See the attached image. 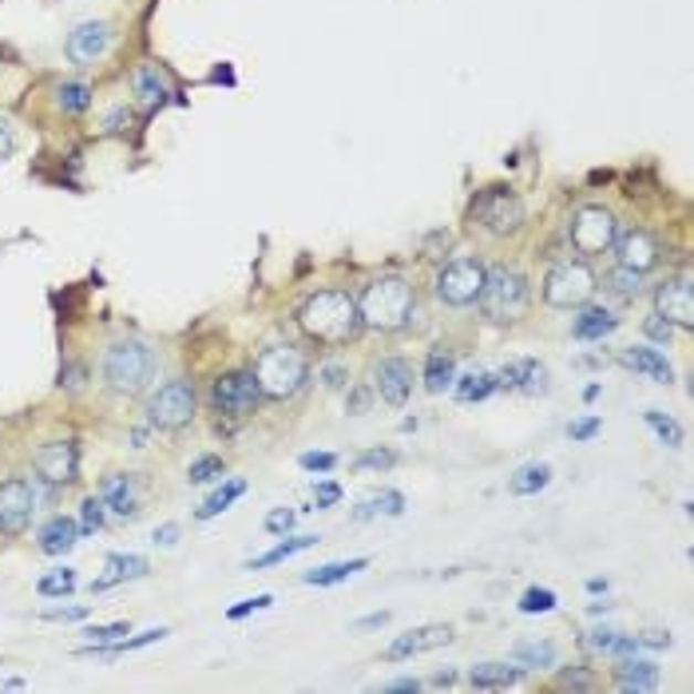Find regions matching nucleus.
<instances>
[{"label": "nucleus", "instance_id": "obj_52", "mask_svg": "<svg viewBox=\"0 0 694 694\" xmlns=\"http://www.w3.org/2000/svg\"><path fill=\"white\" fill-rule=\"evenodd\" d=\"M314 501H318V508H329V504H338V501H341V488H338L334 481L314 484Z\"/></svg>", "mask_w": 694, "mask_h": 694}, {"label": "nucleus", "instance_id": "obj_50", "mask_svg": "<svg viewBox=\"0 0 694 694\" xmlns=\"http://www.w3.org/2000/svg\"><path fill=\"white\" fill-rule=\"evenodd\" d=\"M559 686H571V691H591V686H596V679H591L588 671H576V666H571V671H564V675H559Z\"/></svg>", "mask_w": 694, "mask_h": 694}, {"label": "nucleus", "instance_id": "obj_3", "mask_svg": "<svg viewBox=\"0 0 694 694\" xmlns=\"http://www.w3.org/2000/svg\"><path fill=\"white\" fill-rule=\"evenodd\" d=\"M254 381H259L262 397H274V401H286L309 381V361L302 357V349L294 346H271L254 357Z\"/></svg>", "mask_w": 694, "mask_h": 694}, {"label": "nucleus", "instance_id": "obj_8", "mask_svg": "<svg viewBox=\"0 0 694 694\" xmlns=\"http://www.w3.org/2000/svg\"><path fill=\"white\" fill-rule=\"evenodd\" d=\"M484 262L476 259H453L437 274V298L444 306H473L481 298V286H484Z\"/></svg>", "mask_w": 694, "mask_h": 694}, {"label": "nucleus", "instance_id": "obj_43", "mask_svg": "<svg viewBox=\"0 0 694 694\" xmlns=\"http://www.w3.org/2000/svg\"><path fill=\"white\" fill-rule=\"evenodd\" d=\"M84 635H87V643H116L119 635H127V623H99V627H87Z\"/></svg>", "mask_w": 694, "mask_h": 694}, {"label": "nucleus", "instance_id": "obj_33", "mask_svg": "<svg viewBox=\"0 0 694 694\" xmlns=\"http://www.w3.org/2000/svg\"><path fill=\"white\" fill-rule=\"evenodd\" d=\"M242 492H246V481H239V476H231V481H227V484H219V488H214L211 496H207V501H203V508L194 512V516H199V520H211V516H219V512H227V508H231V504L239 501Z\"/></svg>", "mask_w": 694, "mask_h": 694}, {"label": "nucleus", "instance_id": "obj_24", "mask_svg": "<svg viewBox=\"0 0 694 694\" xmlns=\"http://www.w3.org/2000/svg\"><path fill=\"white\" fill-rule=\"evenodd\" d=\"M99 501H104V508L116 512V516H136V484H132V476H124V473L104 476V484H99Z\"/></svg>", "mask_w": 694, "mask_h": 694}, {"label": "nucleus", "instance_id": "obj_30", "mask_svg": "<svg viewBox=\"0 0 694 694\" xmlns=\"http://www.w3.org/2000/svg\"><path fill=\"white\" fill-rule=\"evenodd\" d=\"M453 381H456L453 354L433 349V354H429V361H424V389H429V393H444V389H453Z\"/></svg>", "mask_w": 694, "mask_h": 694}, {"label": "nucleus", "instance_id": "obj_56", "mask_svg": "<svg viewBox=\"0 0 694 694\" xmlns=\"http://www.w3.org/2000/svg\"><path fill=\"white\" fill-rule=\"evenodd\" d=\"M639 646H671V635H663V631H646V635H639Z\"/></svg>", "mask_w": 694, "mask_h": 694}, {"label": "nucleus", "instance_id": "obj_57", "mask_svg": "<svg viewBox=\"0 0 694 694\" xmlns=\"http://www.w3.org/2000/svg\"><path fill=\"white\" fill-rule=\"evenodd\" d=\"M124 119H127V107H116V112L107 116V132H124Z\"/></svg>", "mask_w": 694, "mask_h": 694}, {"label": "nucleus", "instance_id": "obj_32", "mask_svg": "<svg viewBox=\"0 0 694 694\" xmlns=\"http://www.w3.org/2000/svg\"><path fill=\"white\" fill-rule=\"evenodd\" d=\"M453 393H456V401H464V406L484 401V397L496 393V374H464V377H456Z\"/></svg>", "mask_w": 694, "mask_h": 694}, {"label": "nucleus", "instance_id": "obj_45", "mask_svg": "<svg viewBox=\"0 0 694 694\" xmlns=\"http://www.w3.org/2000/svg\"><path fill=\"white\" fill-rule=\"evenodd\" d=\"M274 608V596H254V599H242V603H234L231 611H227V619H246L251 611H266Z\"/></svg>", "mask_w": 694, "mask_h": 694}, {"label": "nucleus", "instance_id": "obj_27", "mask_svg": "<svg viewBox=\"0 0 694 694\" xmlns=\"http://www.w3.org/2000/svg\"><path fill=\"white\" fill-rule=\"evenodd\" d=\"M524 675V666H508V663H481L469 671V683L476 686V691H508V686H516Z\"/></svg>", "mask_w": 694, "mask_h": 694}, {"label": "nucleus", "instance_id": "obj_26", "mask_svg": "<svg viewBox=\"0 0 694 694\" xmlns=\"http://www.w3.org/2000/svg\"><path fill=\"white\" fill-rule=\"evenodd\" d=\"M619 318L611 314V309L603 306H583V314L576 318V326H571V334H576V341H603L608 334H616Z\"/></svg>", "mask_w": 694, "mask_h": 694}, {"label": "nucleus", "instance_id": "obj_14", "mask_svg": "<svg viewBox=\"0 0 694 694\" xmlns=\"http://www.w3.org/2000/svg\"><path fill=\"white\" fill-rule=\"evenodd\" d=\"M611 251H616L619 266H627V271H635V274H646L659 266V242L646 231H619L616 242H611Z\"/></svg>", "mask_w": 694, "mask_h": 694}, {"label": "nucleus", "instance_id": "obj_28", "mask_svg": "<svg viewBox=\"0 0 694 694\" xmlns=\"http://www.w3.org/2000/svg\"><path fill=\"white\" fill-rule=\"evenodd\" d=\"M92 104H96V92L87 80H60L56 84V107L64 116H84L92 112Z\"/></svg>", "mask_w": 694, "mask_h": 694}, {"label": "nucleus", "instance_id": "obj_42", "mask_svg": "<svg viewBox=\"0 0 694 694\" xmlns=\"http://www.w3.org/2000/svg\"><path fill=\"white\" fill-rule=\"evenodd\" d=\"M214 476H222V456H199V461L187 469V481L191 484H207L214 481Z\"/></svg>", "mask_w": 694, "mask_h": 694}, {"label": "nucleus", "instance_id": "obj_19", "mask_svg": "<svg viewBox=\"0 0 694 694\" xmlns=\"http://www.w3.org/2000/svg\"><path fill=\"white\" fill-rule=\"evenodd\" d=\"M444 643H453V627H417V631H409V635L393 639L386 646V659L389 663H401V659L421 655V651H433V646Z\"/></svg>", "mask_w": 694, "mask_h": 694}, {"label": "nucleus", "instance_id": "obj_23", "mask_svg": "<svg viewBox=\"0 0 694 694\" xmlns=\"http://www.w3.org/2000/svg\"><path fill=\"white\" fill-rule=\"evenodd\" d=\"M627 369H635V374H646V377H655V381H663V386H671L675 381V369L666 366V357L659 354V349L651 346H631L623 349V357H619Z\"/></svg>", "mask_w": 694, "mask_h": 694}, {"label": "nucleus", "instance_id": "obj_10", "mask_svg": "<svg viewBox=\"0 0 694 694\" xmlns=\"http://www.w3.org/2000/svg\"><path fill=\"white\" fill-rule=\"evenodd\" d=\"M112 40H116V32H112L107 20H80L64 40V56L76 69H96L99 60L112 52Z\"/></svg>", "mask_w": 694, "mask_h": 694}, {"label": "nucleus", "instance_id": "obj_12", "mask_svg": "<svg viewBox=\"0 0 694 694\" xmlns=\"http://www.w3.org/2000/svg\"><path fill=\"white\" fill-rule=\"evenodd\" d=\"M476 219H481L484 231L512 234L524 227V203L512 191H504V187H492V191L481 194V203H476Z\"/></svg>", "mask_w": 694, "mask_h": 694}, {"label": "nucleus", "instance_id": "obj_18", "mask_svg": "<svg viewBox=\"0 0 694 694\" xmlns=\"http://www.w3.org/2000/svg\"><path fill=\"white\" fill-rule=\"evenodd\" d=\"M655 306H659V318H666L671 326H683V329L694 326V290L686 278H675V282H666V286H659Z\"/></svg>", "mask_w": 694, "mask_h": 694}, {"label": "nucleus", "instance_id": "obj_41", "mask_svg": "<svg viewBox=\"0 0 694 694\" xmlns=\"http://www.w3.org/2000/svg\"><path fill=\"white\" fill-rule=\"evenodd\" d=\"M99 528H104V501L87 496L84 508H80V536H96Z\"/></svg>", "mask_w": 694, "mask_h": 694}, {"label": "nucleus", "instance_id": "obj_31", "mask_svg": "<svg viewBox=\"0 0 694 694\" xmlns=\"http://www.w3.org/2000/svg\"><path fill=\"white\" fill-rule=\"evenodd\" d=\"M559 651L548 639H524V643L512 646V663L516 666H556Z\"/></svg>", "mask_w": 694, "mask_h": 694}, {"label": "nucleus", "instance_id": "obj_35", "mask_svg": "<svg viewBox=\"0 0 694 694\" xmlns=\"http://www.w3.org/2000/svg\"><path fill=\"white\" fill-rule=\"evenodd\" d=\"M548 481H551L548 464H524L520 473L508 481V488H512V496H536V492L548 488Z\"/></svg>", "mask_w": 694, "mask_h": 694}, {"label": "nucleus", "instance_id": "obj_20", "mask_svg": "<svg viewBox=\"0 0 694 694\" xmlns=\"http://www.w3.org/2000/svg\"><path fill=\"white\" fill-rule=\"evenodd\" d=\"M496 389H516V393H544L548 389V369L540 361H508V366L496 374Z\"/></svg>", "mask_w": 694, "mask_h": 694}, {"label": "nucleus", "instance_id": "obj_29", "mask_svg": "<svg viewBox=\"0 0 694 694\" xmlns=\"http://www.w3.org/2000/svg\"><path fill=\"white\" fill-rule=\"evenodd\" d=\"M369 559H334V564H322V568L306 571V583L309 588H334V583H346L349 576L357 571H366Z\"/></svg>", "mask_w": 694, "mask_h": 694}, {"label": "nucleus", "instance_id": "obj_36", "mask_svg": "<svg viewBox=\"0 0 694 694\" xmlns=\"http://www.w3.org/2000/svg\"><path fill=\"white\" fill-rule=\"evenodd\" d=\"M406 512V496L401 492H377V496H369L361 508L354 512V520H369V516H401Z\"/></svg>", "mask_w": 694, "mask_h": 694}, {"label": "nucleus", "instance_id": "obj_39", "mask_svg": "<svg viewBox=\"0 0 694 694\" xmlns=\"http://www.w3.org/2000/svg\"><path fill=\"white\" fill-rule=\"evenodd\" d=\"M520 611L524 616H548V611H556V591L551 588H528L520 596Z\"/></svg>", "mask_w": 694, "mask_h": 694}, {"label": "nucleus", "instance_id": "obj_11", "mask_svg": "<svg viewBox=\"0 0 694 694\" xmlns=\"http://www.w3.org/2000/svg\"><path fill=\"white\" fill-rule=\"evenodd\" d=\"M32 516H36V488H32L29 481L0 484V536L29 532Z\"/></svg>", "mask_w": 694, "mask_h": 694}, {"label": "nucleus", "instance_id": "obj_53", "mask_svg": "<svg viewBox=\"0 0 694 694\" xmlns=\"http://www.w3.org/2000/svg\"><path fill=\"white\" fill-rule=\"evenodd\" d=\"M571 441H591L599 433V417H583V421H571Z\"/></svg>", "mask_w": 694, "mask_h": 694}, {"label": "nucleus", "instance_id": "obj_60", "mask_svg": "<svg viewBox=\"0 0 694 694\" xmlns=\"http://www.w3.org/2000/svg\"><path fill=\"white\" fill-rule=\"evenodd\" d=\"M417 686H421L417 679H397V683H389L386 691H417Z\"/></svg>", "mask_w": 694, "mask_h": 694}, {"label": "nucleus", "instance_id": "obj_38", "mask_svg": "<svg viewBox=\"0 0 694 694\" xmlns=\"http://www.w3.org/2000/svg\"><path fill=\"white\" fill-rule=\"evenodd\" d=\"M36 591H40V596H44V599L72 596V591H76V571H72V568H56V571H49V576H40Z\"/></svg>", "mask_w": 694, "mask_h": 694}, {"label": "nucleus", "instance_id": "obj_16", "mask_svg": "<svg viewBox=\"0 0 694 694\" xmlns=\"http://www.w3.org/2000/svg\"><path fill=\"white\" fill-rule=\"evenodd\" d=\"M76 464H80L76 444L52 441L36 453V476L49 484H69V481H76Z\"/></svg>", "mask_w": 694, "mask_h": 694}, {"label": "nucleus", "instance_id": "obj_34", "mask_svg": "<svg viewBox=\"0 0 694 694\" xmlns=\"http://www.w3.org/2000/svg\"><path fill=\"white\" fill-rule=\"evenodd\" d=\"M314 544H318V536H294V540L278 544V548H271V551H262V556L246 559V568H251V571H259V568H274V564H282V559H290V556H298V551L314 548Z\"/></svg>", "mask_w": 694, "mask_h": 694}, {"label": "nucleus", "instance_id": "obj_58", "mask_svg": "<svg viewBox=\"0 0 694 694\" xmlns=\"http://www.w3.org/2000/svg\"><path fill=\"white\" fill-rule=\"evenodd\" d=\"M12 151V132H9V124L0 119V155H9Z\"/></svg>", "mask_w": 694, "mask_h": 694}, {"label": "nucleus", "instance_id": "obj_47", "mask_svg": "<svg viewBox=\"0 0 694 694\" xmlns=\"http://www.w3.org/2000/svg\"><path fill=\"white\" fill-rule=\"evenodd\" d=\"M643 329H646V338H651V341H663V346L671 341V322L659 318V314H651V318L643 322Z\"/></svg>", "mask_w": 694, "mask_h": 694}, {"label": "nucleus", "instance_id": "obj_9", "mask_svg": "<svg viewBox=\"0 0 694 694\" xmlns=\"http://www.w3.org/2000/svg\"><path fill=\"white\" fill-rule=\"evenodd\" d=\"M191 417H194L191 381H167V386H159V393H151V401H147V421H151L155 429H167V433L191 424Z\"/></svg>", "mask_w": 694, "mask_h": 694}, {"label": "nucleus", "instance_id": "obj_54", "mask_svg": "<svg viewBox=\"0 0 694 694\" xmlns=\"http://www.w3.org/2000/svg\"><path fill=\"white\" fill-rule=\"evenodd\" d=\"M44 619H52V623H80V619H87V608H49Z\"/></svg>", "mask_w": 694, "mask_h": 694}, {"label": "nucleus", "instance_id": "obj_4", "mask_svg": "<svg viewBox=\"0 0 694 694\" xmlns=\"http://www.w3.org/2000/svg\"><path fill=\"white\" fill-rule=\"evenodd\" d=\"M481 309L492 322H520L528 309V278L516 266H488L481 286Z\"/></svg>", "mask_w": 694, "mask_h": 694}, {"label": "nucleus", "instance_id": "obj_13", "mask_svg": "<svg viewBox=\"0 0 694 694\" xmlns=\"http://www.w3.org/2000/svg\"><path fill=\"white\" fill-rule=\"evenodd\" d=\"M259 397H262V389H259V381H254V374H222L211 386V406L219 409V413H231V417L254 413Z\"/></svg>", "mask_w": 694, "mask_h": 694}, {"label": "nucleus", "instance_id": "obj_2", "mask_svg": "<svg viewBox=\"0 0 694 694\" xmlns=\"http://www.w3.org/2000/svg\"><path fill=\"white\" fill-rule=\"evenodd\" d=\"M413 314V286L401 278L369 282L357 298V318L369 329H401Z\"/></svg>", "mask_w": 694, "mask_h": 694}, {"label": "nucleus", "instance_id": "obj_46", "mask_svg": "<svg viewBox=\"0 0 694 694\" xmlns=\"http://www.w3.org/2000/svg\"><path fill=\"white\" fill-rule=\"evenodd\" d=\"M298 464L306 469V473H329V469L338 464V456H334V453H302Z\"/></svg>", "mask_w": 694, "mask_h": 694}, {"label": "nucleus", "instance_id": "obj_5", "mask_svg": "<svg viewBox=\"0 0 694 694\" xmlns=\"http://www.w3.org/2000/svg\"><path fill=\"white\" fill-rule=\"evenodd\" d=\"M155 377V354L151 346H144V341L127 338V341H116V346L104 354V381L116 393H144L147 386H151Z\"/></svg>", "mask_w": 694, "mask_h": 694}, {"label": "nucleus", "instance_id": "obj_25", "mask_svg": "<svg viewBox=\"0 0 694 694\" xmlns=\"http://www.w3.org/2000/svg\"><path fill=\"white\" fill-rule=\"evenodd\" d=\"M659 686V666L651 659H639V655H627L619 663V691H655Z\"/></svg>", "mask_w": 694, "mask_h": 694}, {"label": "nucleus", "instance_id": "obj_37", "mask_svg": "<svg viewBox=\"0 0 694 694\" xmlns=\"http://www.w3.org/2000/svg\"><path fill=\"white\" fill-rule=\"evenodd\" d=\"M643 421L651 424V429H655V437L666 444V449H679V444H683V424H679L675 417L659 413V409H646Z\"/></svg>", "mask_w": 694, "mask_h": 694}, {"label": "nucleus", "instance_id": "obj_21", "mask_svg": "<svg viewBox=\"0 0 694 694\" xmlns=\"http://www.w3.org/2000/svg\"><path fill=\"white\" fill-rule=\"evenodd\" d=\"M80 540V524L72 520V516H52L44 528H40L36 536V548L44 551V556H64V551H72Z\"/></svg>", "mask_w": 694, "mask_h": 694}, {"label": "nucleus", "instance_id": "obj_44", "mask_svg": "<svg viewBox=\"0 0 694 694\" xmlns=\"http://www.w3.org/2000/svg\"><path fill=\"white\" fill-rule=\"evenodd\" d=\"M357 469H377V473H381V469H393L397 464V453H389V449H374V453H361L357 456Z\"/></svg>", "mask_w": 694, "mask_h": 694}, {"label": "nucleus", "instance_id": "obj_1", "mask_svg": "<svg viewBox=\"0 0 694 694\" xmlns=\"http://www.w3.org/2000/svg\"><path fill=\"white\" fill-rule=\"evenodd\" d=\"M298 322L309 338L329 341V346H341L357 334L361 318H357V298H349L346 290H318L309 294L298 309Z\"/></svg>", "mask_w": 694, "mask_h": 694}, {"label": "nucleus", "instance_id": "obj_59", "mask_svg": "<svg viewBox=\"0 0 694 694\" xmlns=\"http://www.w3.org/2000/svg\"><path fill=\"white\" fill-rule=\"evenodd\" d=\"M389 623V611H381V616H366L357 619V627H386Z\"/></svg>", "mask_w": 694, "mask_h": 694}, {"label": "nucleus", "instance_id": "obj_17", "mask_svg": "<svg viewBox=\"0 0 694 694\" xmlns=\"http://www.w3.org/2000/svg\"><path fill=\"white\" fill-rule=\"evenodd\" d=\"M132 99H136L139 112H159V107L171 104V84L164 80V72L155 69V64H139L132 72Z\"/></svg>", "mask_w": 694, "mask_h": 694}, {"label": "nucleus", "instance_id": "obj_7", "mask_svg": "<svg viewBox=\"0 0 694 694\" xmlns=\"http://www.w3.org/2000/svg\"><path fill=\"white\" fill-rule=\"evenodd\" d=\"M616 234H619V222L608 207H583V211L571 214V227H568L571 251L583 254V259L611 251Z\"/></svg>", "mask_w": 694, "mask_h": 694}, {"label": "nucleus", "instance_id": "obj_22", "mask_svg": "<svg viewBox=\"0 0 694 694\" xmlns=\"http://www.w3.org/2000/svg\"><path fill=\"white\" fill-rule=\"evenodd\" d=\"M107 576L104 579H96L92 583V591H107V588H116V583H124V579H144L147 576V559L144 556H136V551H112L107 556Z\"/></svg>", "mask_w": 694, "mask_h": 694}, {"label": "nucleus", "instance_id": "obj_48", "mask_svg": "<svg viewBox=\"0 0 694 694\" xmlns=\"http://www.w3.org/2000/svg\"><path fill=\"white\" fill-rule=\"evenodd\" d=\"M616 635H619V631H611V627H599V631H591V635L583 639V643H588V651H599V655H603V651H611Z\"/></svg>", "mask_w": 694, "mask_h": 694}, {"label": "nucleus", "instance_id": "obj_62", "mask_svg": "<svg viewBox=\"0 0 694 694\" xmlns=\"http://www.w3.org/2000/svg\"><path fill=\"white\" fill-rule=\"evenodd\" d=\"M588 591L591 596H599V591H608V583H603V579H588Z\"/></svg>", "mask_w": 694, "mask_h": 694}, {"label": "nucleus", "instance_id": "obj_6", "mask_svg": "<svg viewBox=\"0 0 694 694\" xmlns=\"http://www.w3.org/2000/svg\"><path fill=\"white\" fill-rule=\"evenodd\" d=\"M596 294V274L588 262H559L544 278V302L556 309H579L588 306Z\"/></svg>", "mask_w": 694, "mask_h": 694}, {"label": "nucleus", "instance_id": "obj_49", "mask_svg": "<svg viewBox=\"0 0 694 694\" xmlns=\"http://www.w3.org/2000/svg\"><path fill=\"white\" fill-rule=\"evenodd\" d=\"M322 381H326V389H341L349 381V369L338 366V361H329V366H322Z\"/></svg>", "mask_w": 694, "mask_h": 694}, {"label": "nucleus", "instance_id": "obj_61", "mask_svg": "<svg viewBox=\"0 0 694 694\" xmlns=\"http://www.w3.org/2000/svg\"><path fill=\"white\" fill-rule=\"evenodd\" d=\"M453 683H456V675H453V671H441V675L433 679V686H453Z\"/></svg>", "mask_w": 694, "mask_h": 694}, {"label": "nucleus", "instance_id": "obj_51", "mask_svg": "<svg viewBox=\"0 0 694 694\" xmlns=\"http://www.w3.org/2000/svg\"><path fill=\"white\" fill-rule=\"evenodd\" d=\"M294 528V512L290 508H274L271 516H266V532H274V536H282V532Z\"/></svg>", "mask_w": 694, "mask_h": 694}, {"label": "nucleus", "instance_id": "obj_55", "mask_svg": "<svg viewBox=\"0 0 694 694\" xmlns=\"http://www.w3.org/2000/svg\"><path fill=\"white\" fill-rule=\"evenodd\" d=\"M155 544L175 548V544H179V524H164V528H155Z\"/></svg>", "mask_w": 694, "mask_h": 694}, {"label": "nucleus", "instance_id": "obj_15", "mask_svg": "<svg viewBox=\"0 0 694 694\" xmlns=\"http://www.w3.org/2000/svg\"><path fill=\"white\" fill-rule=\"evenodd\" d=\"M374 381L386 406H406L409 393H413V366L401 361V357H386V361H377Z\"/></svg>", "mask_w": 694, "mask_h": 694}, {"label": "nucleus", "instance_id": "obj_40", "mask_svg": "<svg viewBox=\"0 0 694 694\" xmlns=\"http://www.w3.org/2000/svg\"><path fill=\"white\" fill-rule=\"evenodd\" d=\"M608 286L616 290L619 298H635L639 290H643V274L627 271V266H616V271L608 274Z\"/></svg>", "mask_w": 694, "mask_h": 694}]
</instances>
